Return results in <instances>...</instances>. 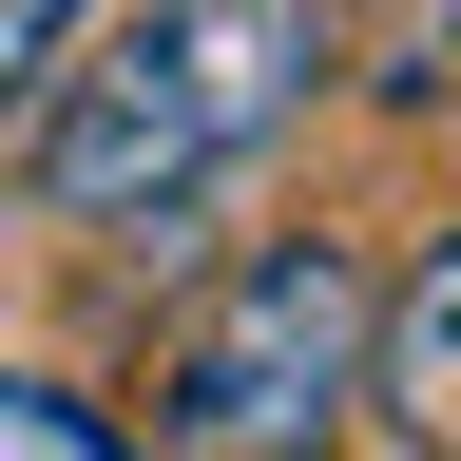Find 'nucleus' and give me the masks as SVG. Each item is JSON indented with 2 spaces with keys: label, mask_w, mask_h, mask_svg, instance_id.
<instances>
[{
  "label": "nucleus",
  "mask_w": 461,
  "mask_h": 461,
  "mask_svg": "<svg viewBox=\"0 0 461 461\" xmlns=\"http://www.w3.org/2000/svg\"><path fill=\"white\" fill-rule=\"evenodd\" d=\"M96 20L115 0H0V173H20V135L58 115V77L96 58Z\"/></svg>",
  "instance_id": "39448f33"
},
{
  "label": "nucleus",
  "mask_w": 461,
  "mask_h": 461,
  "mask_svg": "<svg viewBox=\"0 0 461 461\" xmlns=\"http://www.w3.org/2000/svg\"><path fill=\"white\" fill-rule=\"evenodd\" d=\"M327 96H346V0H115L58 115L20 135V212L58 250H173Z\"/></svg>",
  "instance_id": "f257e3e1"
},
{
  "label": "nucleus",
  "mask_w": 461,
  "mask_h": 461,
  "mask_svg": "<svg viewBox=\"0 0 461 461\" xmlns=\"http://www.w3.org/2000/svg\"><path fill=\"white\" fill-rule=\"evenodd\" d=\"M346 96L403 115V135L461 115V0H366V20H346Z\"/></svg>",
  "instance_id": "20e7f679"
},
{
  "label": "nucleus",
  "mask_w": 461,
  "mask_h": 461,
  "mask_svg": "<svg viewBox=\"0 0 461 461\" xmlns=\"http://www.w3.org/2000/svg\"><path fill=\"white\" fill-rule=\"evenodd\" d=\"M384 423V250L346 212H288L212 250L135 346V442L154 461H346Z\"/></svg>",
  "instance_id": "f03ea898"
},
{
  "label": "nucleus",
  "mask_w": 461,
  "mask_h": 461,
  "mask_svg": "<svg viewBox=\"0 0 461 461\" xmlns=\"http://www.w3.org/2000/svg\"><path fill=\"white\" fill-rule=\"evenodd\" d=\"M384 442L461 461V212H423L384 250Z\"/></svg>",
  "instance_id": "7ed1b4c3"
}]
</instances>
